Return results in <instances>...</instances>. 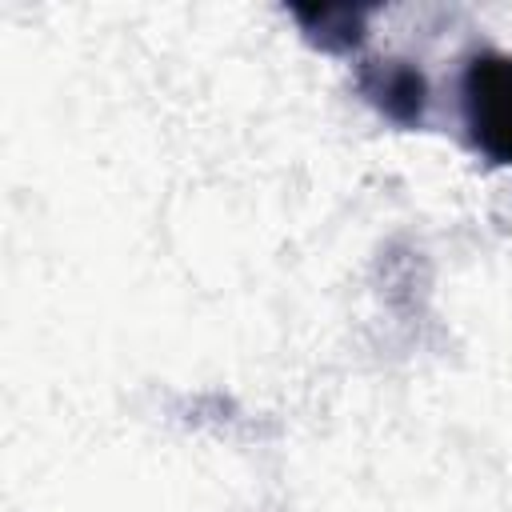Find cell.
I'll list each match as a JSON object with an SVG mask.
<instances>
[{"label": "cell", "instance_id": "1", "mask_svg": "<svg viewBox=\"0 0 512 512\" xmlns=\"http://www.w3.org/2000/svg\"><path fill=\"white\" fill-rule=\"evenodd\" d=\"M468 140L492 164H512V52H476L460 76Z\"/></svg>", "mask_w": 512, "mask_h": 512}, {"label": "cell", "instance_id": "2", "mask_svg": "<svg viewBox=\"0 0 512 512\" xmlns=\"http://www.w3.org/2000/svg\"><path fill=\"white\" fill-rule=\"evenodd\" d=\"M356 88L360 96L392 124L412 128L428 112V76L396 56H368L356 64Z\"/></svg>", "mask_w": 512, "mask_h": 512}, {"label": "cell", "instance_id": "3", "mask_svg": "<svg viewBox=\"0 0 512 512\" xmlns=\"http://www.w3.org/2000/svg\"><path fill=\"white\" fill-rule=\"evenodd\" d=\"M300 20L304 36L320 44L324 52H348L364 40L368 8H348V4H312V8H292Z\"/></svg>", "mask_w": 512, "mask_h": 512}]
</instances>
